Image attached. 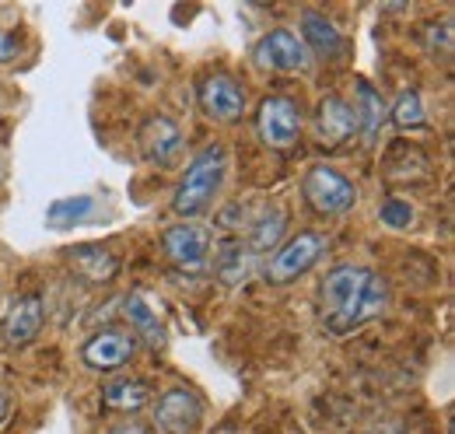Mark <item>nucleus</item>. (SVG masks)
<instances>
[{"label": "nucleus", "instance_id": "obj_1", "mask_svg": "<svg viewBox=\"0 0 455 434\" xmlns=\"http://www.w3.org/2000/svg\"><path fill=\"white\" fill-rule=\"evenodd\" d=\"M389 309V280L368 267H333L319 284V312L333 333H354Z\"/></svg>", "mask_w": 455, "mask_h": 434}, {"label": "nucleus", "instance_id": "obj_11", "mask_svg": "<svg viewBox=\"0 0 455 434\" xmlns=\"http://www.w3.org/2000/svg\"><path fill=\"white\" fill-rule=\"evenodd\" d=\"M200 106L207 116L221 119V123H235L242 112H245V92L238 88L235 77L228 74H211L200 88Z\"/></svg>", "mask_w": 455, "mask_h": 434}, {"label": "nucleus", "instance_id": "obj_17", "mask_svg": "<svg viewBox=\"0 0 455 434\" xmlns=\"http://www.w3.org/2000/svg\"><path fill=\"white\" fill-rule=\"evenodd\" d=\"M102 403L119 414H133L151 403V385L140 379H116L102 389Z\"/></svg>", "mask_w": 455, "mask_h": 434}, {"label": "nucleus", "instance_id": "obj_13", "mask_svg": "<svg viewBox=\"0 0 455 434\" xmlns=\"http://www.w3.org/2000/svg\"><path fill=\"white\" fill-rule=\"evenodd\" d=\"M126 319L140 333V340H148L151 347L165 343V316H162V301L148 291H133L126 298Z\"/></svg>", "mask_w": 455, "mask_h": 434}, {"label": "nucleus", "instance_id": "obj_9", "mask_svg": "<svg viewBox=\"0 0 455 434\" xmlns=\"http://www.w3.org/2000/svg\"><path fill=\"white\" fill-rule=\"evenodd\" d=\"M204 417V403L189 389H169L158 399V428L165 434H193Z\"/></svg>", "mask_w": 455, "mask_h": 434}, {"label": "nucleus", "instance_id": "obj_5", "mask_svg": "<svg viewBox=\"0 0 455 434\" xmlns=\"http://www.w3.org/2000/svg\"><path fill=\"white\" fill-rule=\"evenodd\" d=\"M256 130H259V141L267 148H277L284 151L298 141L301 133V108L294 99L287 95H270L259 102V112H256Z\"/></svg>", "mask_w": 455, "mask_h": 434}, {"label": "nucleus", "instance_id": "obj_4", "mask_svg": "<svg viewBox=\"0 0 455 434\" xmlns=\"http://www.w3.org/2000/svg\"><path fill=\"white\" fill-rule=\"evenodd\" d=\"M301 193H305V200H308L312 211H319V214H326V217L343 214V211H350V207L357 204L354 182L343 179L340 172L330 168V165H312V168L305 172Z\"/></svg>", "mask_w": 455, "mask_h": 434}, {"label": "nucleus", "instance_id": "obj_19", "mask_svg": "<svg viewBox=\"0 0 455 434\" xmlns=\"http://www.w3.org/2000/svg\"><path fill=\"white\" fill-rule=\"evenodd\" d=\"M354 116H357V130L364 133V141H375L382 123H386V102L382 95L368 84V81H357V106H354Z\"/></svg>", "mask_w": 455, "mask_h": 434}, {"label": "nucleus", "instance_id": "obj_23", "mask_svg": "<svg viewBox=\"0 0 455 434\" xmlns=\"http://www.w3.org/2000/svg\"><path fill=\"white\" fill-rule=\"evenodd\" d=\"M379 217H382V224H389V228H406V224L413 221V207H410L406 200H386Z\"/></svg>", "mask_w": 455, "mask_h": 434}, {"label": "nucleus", "instance_id": "obj_14", "mask_svg": "<svg viewBox=\"0 0 455 434\" xmlns=\"http://www.w3.org/2000/svg\"><path fill=\"white\" fill-rule=\"evenodd\" d=\"M182 148V130L169 116H151L140 130V151L158 165H169Z\"/></svg>", "mask_w": 455, "mask_h": 434}, {"label": "nucleus", "instance_id": "obj_20", "mask_svg": "<svg viewBox=\"0 0 455 434\" xmlns=\"http://www.w3.org/2000/svg\"><path fill=\"white\" fill-rule=\"evenodd\" d=\"M287 228V211L284 204H274V207H263V214L252 221V238H249V249L252 253H267L281 242Z\"/></svg>", "mask_w": 455, "mask_h": 434}, {"label": "nucleus", "instance_id": "obj_12", "mask_svg": "<svg viewBox=\"0 0 455 434\" xmlns=\"http://www.w3.org/2000/svg\"><path fill=\"white\" fill-rule=\"evenodd\" d=\"M46 323V305H43V298L39 294H25V298H18L14 305H11V312H7V319H4V340L11 343V347H25V343H32L36 336H39V329Z\"/></svg>", "mask_w": 455, "mask_h": 434}, {"label": "nucleus", "instance_id": "obj_24", "mask_svg": "<svg viewBox=\"0 0 455 434\" xmlns=\"http://www.w3.org/2000/svg\"><path fill=\"white\" fill-rule=\"evenodd\" d=\"M18 53H21V39H18L14 32L0 28V63H11Z\"/></svg>", "mask_w": 455, "mask_h": 434}, {"label": "nucleus", "instance_id": "obj_8", "mask_svg": "<svg viewBox=\"0 0 455 434\" xmlns=\"http://www.w3.org/2000/svg\"><path fill=\"white\" fill-rule=\"evenodd\" d=\"M133 354H137V336H133V333L102 329V333H95V336L84 343L81 361H84L92 372H116V368H123Z\"/></svg>", "mask_w": 455, "mask_h": 434}, {"label": "nucleus", "instance_id": "obj_6", "mask_svg": "<svg viewBox=\"0 0 455 434\" xmlns=\"http://www.w3.org/2000/svg\"><path fill=\"white\" fill-rule=\"evenodd\" d=\"M252 60H256L259 67H267V70H284V74L287 70H305V67L312 63L305 43H301L294 32H287V28L267 32V36L256 43Z\"/></svg>", "mask_w": 455, "mask_h": 434}, {"label": "nucleus", "instance_id": "obj_21", "mask_svg": "<svg viewBox=\"0 0 455 434\" xmlns=\"http://www.w3.org/2000/svg\"><path fill=\"white\" fill-rule=\"evenodd\" d=\"M92 214H95V200L92 197H67V200H57L46 211V224L53 231H63V228H74V224H81L84 217Z\"/></svg>", "mask_w": 455, "mask_h": 434}, {"label": "nucleus", "instance_id": "obj_2", "mask_svg": "<svg viewBox=\"0 0 455 434\" xmlns=\"http://www.w3.org/2000/svg\"><path fill=\"white\" fill-rule=\"evenodd\" d=\"M225 168H228V155L221 144H211L204 148L179 182L175 197H172V211L182 217H193L200 211H207V204L218 197L221 182H225Z\"/></svg>", "mask_w": 455, "mask_h": 434}, {"label": "nucleus", "instance_id": "obj_26", "mask_svg": "<svg viewBox=\"0 0 455 434\" xmlns=\"http://www.w3.org/2000/svg\"><path fill=\"white\" fill-rule=\"evenodd\" d=\"M7 417H11V399L0 392V431H4V424H7Z\"/></svg>", "mask_w": 455, "mask_h": 434}, {"label": "nucleus", "instance_id": "obj_15", "mask_svg": "<svg viewBox=\"0 0 455 434\" xmlns=\"http://www.w3.org/2000/svg\"><path fill=\"white\" fill-rule=\"evenodd\" d=\"M214 253H218V256H214V270H218V277H221L225 284H242V280L249 277V267H252V249H249V242H242V238H225V242H218Z\"/></svg>", "mask_w": 455, "mask_h": 434}, {"label": "nucleus", "instance_id": "obj_3", "mask_svg": "<svg viewBox=\"0 0 455 434\" xmlns=\"http://www.w3.org/2000/svg\"><path fill=\"white\" fill-rule=\"evenodd\" d=\"M326 253V235L319 231H298L294 238H287L281 249L270 253L267 260V280L270 284H287V280H298L301 273H308Z\"/></svg>", "mask_w": 455, "mask_h": 434}, {"label": "nucleus", "instance_id": "obj_10", "mask_svg": "<svg viewBox=\"0 0 455 434\" xmlns=\"http://www.w3.org/2000/svg\"><path fill=\"white\" fill-rule=\"evenodd\" d=\"M354 133H357L354 106L343 102L340 95L323 99V102H319V112H315V141H319L323 148H340Z\"/></svg>", "mask_w": 455, "mask_h": 434}, {"label": "nucleus", "instance_id": "obj_25", "mask_svg": "<svg viewBox=\"0 0 455 434\" xmlns=\"http://www.w3.org/2000/svg\"><path fill=\"white\" fill-rule=\"evenodd\" d=\"M109 434H151V428L140 424V421H123V424H116Z\"/></svg>", "mask_w": 455, "mask_h": 434}, {"label": "nucleus", "instance_id": "obj_7", "mask_svg": "<svg viewBox=\"0 0 455 434\" xmlns=\"http://www.w3.org/2000/svg\"><path fill=\"white\" fill-rule=\"evenodd\" d=\"M162 249L175 267L182 270H204L207 253H211V235L200 224H172L162 235Z\"/></svg>", "mask_w": 455, "mask_h": 434}, {"label": "nucleus", "instance_id": "obj_22", "mask_svg": "<svg viewBox=\"0 0 455 434\" xmlns=\"http://www.w3.org/2000/svg\"><path fill=\"white\" fill-rule=\"evenodd\" d=\"M393 119H396V126H420L424 123V102H420V95L410 88V92H403L396 99V106H393Z\"/></svg>", "mask_w": 455, "mask_h": 434}, {"label": "nucleus", "instance_id": "obj_18", "mask_svg": "<svg viewBox=\"0 0 455 434\" xmlns=\"http://www.w3.org/2000/svg\"><path fill=\"white\" fill-rule=\"evenodd\" d=\"M67 260H70V267L81 273L84 280H95V284L109 280V277L116 273V267H119L113 253H106L102 245H81V249H70Z\"/></svg>", "mask_w": 455, "mask_h": 434}, {"label": "nucleus", "instance_id": "obj_16", "mask_svg": "<svg viewBox=\"0 0 455 434\" xmlns=\"http://www.w3.org/2000/svg\"><path fill=\"white\" fill-rule=\"evenodd\" d=\"M301 43H305V50L312 46L319 56H333V53H340V46H343V39H340V32H337V25L326 18V14H319V11H305L301 14Z\"/></svg>", "mask_w": 455, "mask_h": 434}]
</instances>
